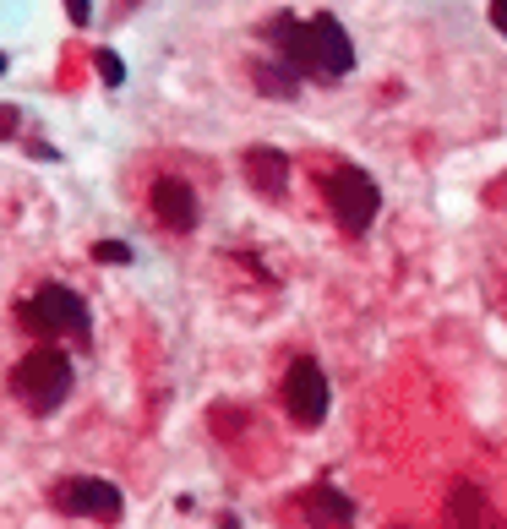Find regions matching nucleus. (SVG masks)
Here are the masks:
<instances>
[{
	"label": "nucleus",
	"instance_id": "f257e3e1",
	"mask_svg": "<svg viewBox=\"0 0 507 529\" xmlns=\"http://www.w3.org/2000/svg\"><path fill=\"white\" fill-rule=\"evenodd\" d=\"M262 39L278 44V60H289L301 77H317V82H338L354 72V44L344 33V22L333 12L311 17V22H295L289 12L267 17L262 22Z\"/></svg>",
	"mask_w": 507,
	"mask_h": 529
},
{
	"label": "nucleus",
	"instance_id": "f03ea898",
	"mask_svg": "<svg viewBox=\"0 0 507 529\" xmlns=\"http://www.w3.org/2000/svg\"><path fill=\"white\" fill-rule=\"evenodd\" d=\"M6 387H12V399H17L28 415H55V410L71 399V355H66L60 344H39V350H28V355L12 366Z\"/></svg>",
	"mask_w": 507,
	"mask_h": 529
},
{
	"label": "nucleus",
	"instance_id": "7ed1b4c3",
	"mask_svg": "<svg viewBox=\"0 0 507 529\" xmlns=\"http://www.w3.org/2000/svg\"><path fill=\"white\" fill-rule=\"evenodd\" d=\"M17 322L28 327V334H39V339H88V327H93V317H88V300L77 295V290H66V284H44V290H33L22 306H17Z\"/></svg>",
	"mask_w": 507,
	"mask_h": 529
},
{
	"label": "nucleus",
	"instance_id": "20e7f679",
	"mask_svg": "<svg viewBox=\"0 0 507 529\" xmlns=\"http://www.w3.org/2000/svg\"><path fill=\"white\" fill-rule=\"evenodd\" d=\"M322 196H328V213L344 235H366L382 213V191L366 169H354V164H333L322 175Z\"/></svg>",
	"mask_w": 507,
	"mask_h": 529
},
{
	"label": "nucleus",
	"instance_id": "39448f33",
	"mask_svg": "<svg viewBox=\"0 0 507 529\" xmlns=\"http://www.w3.org/2000/svg\"><path fill=\"white\" fill-rule=\"evenodd\" d=\"M278 399H284V415L295 421L301 431H317L328 421V404H333V387H328V371L311 360V355H295L278 382Z\"/></svg>",
	"mask_w": 507,
	"mask_h": 529
},
{
	"label": "nucleus",
	"instance_id": "423d86ee",
	"mask_svg": "<svg viewBox=\"0 0 507 529\" xmlns=\"http://www.w3.org/2000/svg\"><path fill=\"white\" fill-rule=\"evenodd\" d=\"M49 502L55 513H71V518H93V524H115L126 513V497L115 481H99V475H66L49 486Z\"/></svg>",
	"mask_w": 507,
	"mask_h": 529
},
{
	"label": "nucleus",
	"instance_id": "0eeeda50",
	"mask_svg": "<svg viewBox=\"0 0 507 529\" xmlns=\"http://www.w3.org/2000/svg\"><path fill=\"white\" fill-rule=\"evenodd\" d=\"M148 208H153V219H159L164 230H175V235L197 230V219H202L197 191H191V180H180V175H159V180H153Z\"/></svg>",
	"mask_w": 507,
	"mask_h": 529
},
{
	"label": "nucleus",
	"instance_id": "6e6552de",
	"mask_svg": "<svg viewBox=\"0 0 507 529\" xmlns=\"http://www.w3.org/2000/svg\"><path fill=\"white\" fill-rule=\"evenodd\" d=\"M240 175H246V186H251L257 196H284V186H289V159H284L278 148L257 143V148H246Z\"/></svg>",
	"mask_w": 507,
	"mask_h": 529
},
{
	"label": "nucleus",
	"instance_id": "1a4fd4ad",
	"mask_svg": "<svg viewBox=\"0 0 507 529\" xmlns=\"http://www.w3.org/2000/svg\"><path fill=\"white\" fill-rule=\"evenodd\" d=\"M448 529H502V518L491 513V502L475 481H459L448 491Z\"/></svg>",
	"mask_w": 507,
	"mask_h": 529
},
{
	"label": "nucleus",
	"instance_id": "9d476101",
	"mask_svg": "<svg viewBox=\"0 0 507 529\" xmlns=\"http://www.w3.org/2000/svg\"><path fill=\"white\" fill-rule=\"evenodd\" d=\"M301 507H306V518H311L317 529H349V524H354V502H349L344 491H333V486L301 491Z\"/></svg>",
	"mask_w": 507,
	"mask_h": 529
},
{
	"label": "nucleus",
	"instance_id": "9b49d317",
	"mask_svg": "<svg viewBox=\"0 0 507 529\" xmlns=\"http://www.w3.org/2000/svg\"><path fill=\"white\" fill-rule=\"evenodd\" d=\"M251 77H257V88H262L267 99H295V93H301V72H295L289 60H278V65H273V60H262Z\"/></svg>",
	"mask_w": 507,
	"mask_h": 529
},
{
	"label": "nucleus",
	"instance_id": "f8f14e48",
	"mask_svg": "<svg viewBox=\"0 0 507 529\" xmlns=\"http://www.w3.org/2000/svg\"><path fill=\"white\" fill-rule=\"evenodd\" d=\"M93 65H99L104 88H120V82H126V65H120V55H115V49H99V55H93Z\"/></svg>",
	"mask_w": 507,
	"mask_h": 529
},
{
	"label": "nucleus",
	"instance_id": "ddd939ff",
	"mask_svg": "<svg viewBox=\"0 0 507 529\" xmlns=\"http://www.w3.org/2000/svg\"><path fill=\"white\" fill-rule=\"evenodd\" d=\"M93 262H115V268H120V262H131V246H120V240H99V246H93Z\"/></svg>",
	"mask_w": 507,
	"mask_h": 529
},
{
	"label": "nucleus",
	"instance_id": "4468645a",
	"mask_svg": "<svg viewBox=\"0 0 507 529\" xmlns=\"http://www.w3.org/2000/svg\"><path fill=\"white\" fill-rule=\"evenodd\" d=\"M17 126H22V109L17 104H0V143L17 137Z\"/></svg>",
	"mask_w": 507,
	"mask_h": 529
},
{
	"label": "nucleus",
	"instance_id": "2eb2a0df",
	"mask_svg": "<svg viewBox=\"0 0 507 529\" xmlns=\"http://www.w3.org/2000/svg\"><path fill=\"white\" fill-rule=\"evenodd\" d=\"M66 17H71V28H88L93 22V0H66Z\"/></svg>",
	"mask_w": 507,
	"mask_h": 529
},
{
	"label": "nucleus",
	"instance_id": "dca6fc26",
	"mask_svg": "<svg viewBox=\"0 0 507 529\" xmlns=\"http://www.w3.org/2000/svg\"><path fill=\"white\" fill-rule=\"evenodd\" d=\"M491 28L507 39V0H491Z\"/></svg>",
	"mask_w": 507,
	"mask_h": 529
},
{
	"label": "nucleus",
	"instance_id": "f3484780",
	"mask_svg": "<svg viewBox=\"0 0 507 529\" xmlns=\"http://www.w3.org/2000/svg\"><path fill=\"white\" fill-rule=\"evenodd\" d=\"M136 12V0H115V17H131Z\"/></svg>",
	"mask_w": 507,
	"mask_h": 529
},
{
	"label": "nucleus",
	"instance_id": "a211bd4d",
	"mask_svg": "<svg viewBox=\"0 0 507 529\" xmlns=\"http://www.w3.org/2000/svg\"><path fill=\"white\" fill-rule=\"evenodd\" d=\"M0 77H6V55H0Z\"/></svg>",
	"mask_w": 507,
	"mask_h": 529
}]
</instances>
